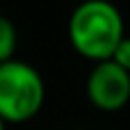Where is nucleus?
Here are the masks:
<instances>
[{"mask_svg": "<svg viewBox=\"0 0 130 130\" xmlns=\"http://www.w3.org/2000/svg\"><path fill=\"white\" fill-rule=\"evenodd\" d=\"M123 37V16L110 0H82L69 18V41L73 50L89 62L112 59Z\"/></svg>", "mask_w": 130, "mask_h": 130, "instance_id": "obj_1", "label": "nucleus"}, {"mask_svg": "<svg viewBox=\"0 0 130 130\" xmlns=\"http://www.w3.org/2000/svg\"><path fill=\"white\" fill-rule=\"evenodd\" d=\"M46 101L41 73L21 59L0 64V119L5 123H25L34 119Z\"/></svg>", "mask_w": 130, "mask_h": 130, "instance_id": "obj_2", "label": "nucleus"}, {"mask_svg": "<svg viewBox=\"0 0 130 130\" xmlns=\"http://www.w3.org/2000/svg\"><path fill=\"white\" fill-rule=\"evenodd\" d=\"M87 98L101 112H119L130 101V73L112 59L96 62L87 78Z\"/></svg>", "mask_w": 130, "mask_h": 130, "instance_id": "obj_3", "label": "nucleus"}, {"mask_svg": "<svg viewBox=\"0 0 130 130\" xmlns=\"http://www.w3.org/2000/svg\"><path fill=\"white\" fill-rule=\"evenodd\" d=\"M18 48V30L11 23V18L0 14V64L14 59Z\"/></svg>", "mask_w": 130, "mask_h": 130, "instance_id": "obj_4", "label": "nucleus"}, {"mask_svg": "<svg viewBox=\"0 0 130 130\" xmlns=\"http://www.w3.org/2000/svg\"><path fill=\"white\" fill-rule=\"evenodd\" d=\"M112 62L119 64L123 71L130 73V37H123V39L119 41V46H117L114 53H112Z\"/></svg>", "mask_w": 130, "mask_h": 130, "instance_id": "obj_5", "label": "nucleus"}, {"mask_svg": "<svg viewBox=\"0 0 130 130\" xmlns=\"http://www.w3.org/2000/svg\"><path fill=\"white\" fill-rule=\"evenodd\" d=\"M5 128H7V123H5V121L0 119V130H5Z\"/></svg>", "mask_w": 130, "mask_h": 130, "instance_id": "obj_6", "label": "nucleus"}]
</instances>
